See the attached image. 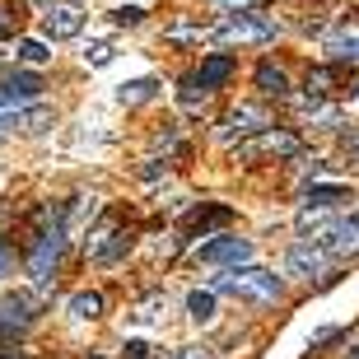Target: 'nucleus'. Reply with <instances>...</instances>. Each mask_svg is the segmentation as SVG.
I'll return each instance as SVG.
<instances>
[{
	"mask_svg": "<svg viewBox=\"0 0 359 359\" xmlns=\"http://www.w3.org/2000/svg\"><path fill=\"white\" fill-rule=\"evenodd\" d=\"M215 294H233V299H252V304H276L280 299V276L271 271H257V266H229L210 280Z\"/></svg>",
	"mask_w": 359,
	"mask_h": 359,
	"instance_id": "f257e3e1",
	"label": "nucleus"
},
{
	"mask_svg": "<svg viewBox=\"0 0 359 359\" xmlns=\"http://www.w3.org/2000/svg\"><path fill=\"white\" fill-rule=\"evenodd\" d=\"M280 33L276 19H266V14H257V10H238V14H229L224 24L215 28V38L219 42H271Z\"/></svg>",
	"mask_w": 359,
	"mask_h": 359,
	"instance_id": "f03ea898",
	"label": "nucleus"
},
{
	"mask_svg": "<svg viewBox=\"0 0 359 359\" xmlns=\"http://www.w3.org/2000/svg\"><path fill=\"white\" fill-rule=\"evenodd\" d=\"M313 243H318L327 257H359V210L341 215V219H332V224H318Z\"/></svg>",
	"mask_w": 359,
	"mask_h": 359,
	"instance_id": "7ed1b4c3",
	"label": "nucleus"
},
{
	"mask_svg": "<svg viewBox=\"0 0 359 359\" xmlns=\"http://www.w3.org/2000/svg\"><path fill=\"white\" fill-rule=\"evenodd\" d=\"M191 257L205 262V266H243V262H252V243L233 238V233H219L215 243H201Z\"/></svg>",
	"mask_w": 359,
	"mask_h": 359,
	"instance_id": "20e7f679",
	"label": "nucleus"
},
{
	"mask_svg": "<svg viewBox=\"0 0 359 359\" xmlns=\"http://www.w3.org/2000/svg\"><path fill=\"white\" fill-rule=\"evenodd\" d=\"M61 248H66V233H61V219H56L47 233H38V248H33V257H28V271H33V280L38 285H47L56 271V262H61Z\"/></svg>",
	"mask_w": 359,
	"mask_h": 359,
	"instance_id": "39448f33",
	"label": "nucleus"
},
{
	"mask_svg": "<svg viewBox=\"0 0 359 359\" xmlns=\"http://www.w3.org/2000/svg\"><path fill=\"white\" fill-rule=\"evenodd\" d=\"M257 154L294 159V154H299V135H290V131H257L248 145H238V159H257Z\"/></svg>",
	"mask_w": 359,
	"mask_h": 359,
	"instance_id": "423d86ee",
	"label": "nucleus"
},
{
	"mask_svg": "<svg viewBox=\"0 0 359 359\" xmlns=\"http://www.w3.org/2000/svg\"><path fill=\"white\" fill-rule=\"evenodd\" d=\"M285 271L294 280H318V276H327V252H322L318 243H294L290 252H285Z\"/></svg>",
	"mask_w": 359,
	"mask_h": 359,
	"instance_id": "0eeeda50",
	"label": "nucleus"
},
{
	"mask_svg": "<svg viewBox=\"0 0 359 359\" xmlns=\"http://www.w3.org/2000/svg\"><path fill=\"white\" fill-rule=\"evenodd\" d=\"M266 126H271V117L262 112V107L243 103V107H233V112H229L219 140H224V145H233V140H243V135H257V131H266Z\"/></svg>",
	"mask_w": 359,
	"mask_h": 359,
	"instance_id": "6e6552de",
	"label": "nucleus"
},
{
	"mask_svg": "<svg viewBox=\"0 0 359 359\" xmlns=\"http://www.w3.org/2000/svg\"><path fill=\"white\" fill-rule=\"evenodd\" d=\"M80 28H84L80 5H52V10H47V38H75Z\"/></svg>",
	"mask_w": 359,
	"mask_h": 359,
	"instance_id": "1a4fd4ad",
	"label": "nucleus"
},
{
	"mask_svg": "<svg viewBox=\"0 0 359 359\" xmlns=\"http://www.w3.org/2000/svg\"><path fill=\"white\" fill-rule=\"evenodd\" d=\"M229 75H233V56H229V52H215V56H210V61H205V66H201V70H196V75H191V80H196V84H201V89L210 93V89H215V84H224V80H229Z\"/></svg>",
	"mask_w": 359,
	"mask_h": 359,
	"instance_id": "9d476101",
	"label": "nucleus"
},
{
	"mask_svg": "<svg viewBox=\"0 0 359 359\" xmlns=\"http://www.w3.org/2000/svg\"><path fill=\"white\" fill-rule=\"evenodd\" d=\"M257 89L266 93V98H285V93H290V75H285L276 61H262V66H257Z\"/></svg>",
	"mask_w": 359,
	"mask_h": 359,
	"instance_id": "9b49d317",
	"label": "nucleus"
},
{
	"mask_svg": "<svg viewBox=\"0 0 359 359\" xmlns=\"http://www.w3.org/2000/svg\"><path fill=\"white\" fill-rule=\"evenodd\" d=\"M52 121H56V112H52L47 103H38V107H19V112H14V126H19V131H47Z\"/></svg>",
	"mask_w": 359,
	"mask_h": 359,
	"instance_id": "f8f14e48",
	"label": "nucleus"
},
{
	"mask_svg": "<svg viewBox=\"0 0 359 359\" xmlns=\"http://www.w3.org/2000/svg\"><path fill=\"white\" fill-rule=\"evenodd\" d=\"M103 313V294H93V290H80L75 299H70V318H80V322H93Z\"/></svg>",
	"mask_w": 359,
	"mask_h": 359,
	"instance_id": "ddd939ff",
	"label": "nucleus"
},
{
	"mask_svg": "<svg viewBox=\"0 0 359 359\" xmlns=\"http://www.w3.org/2000/svg\"><path fill=\"white\" fill-rule=\"evenodd\" d=\"M187 313H191V322H215V290H191Z\"/></svg>",
	"mask_w": 359,
	"mask_h": 359,
	"instance_id": "4468645a",
	"label": "nucleus"
},
{
	"mask_svg": "<svg viewBox=\"0 0 359 359\" xmlns=\"http://www.w3.org/2000/svg\"><path fill=\"white\" fill-rule=\"evenodd\" d=\"M0 322H5V327H28V322H33V304H28V299H5V304H0Z\"/></svg>",
	"mask_w": 359,
	"mask_h": 359,
	"instance_id": "2eb2a0df",
	"label": "nucleus"
},
{
	"mask_svg": "<svg viewBox=\"0 0 359 359\" xmlns=\"http://www.w3.org/2000/svg\"><path fill=\"white\" fill-rule=\"evenodd\" d=\"M336 201H346V187H341V182H332V187H313V191H308V205H313V210H332Z\"/></svg>",
	"mask_w": 359,
	"mask_h": 359,
	"instance_id": "dca6fc26",
	"label": "nucleus"
},
{
	"mask_svg": "<svg viewBox=\"0 0 359 359\" xmlns=\"http://www.w3.org/2000/svg\"><path fill=\"white\" fill-rule=\"evenodd\" d=\"M154 89H159L154 80H126L117 89V98H121V103H145V98H154Z\"/></svg>",
	"mask_w": 359,
	"mask_h": 359,
	"instance_id": "f3484780",
	"label": "nucleus"
},
{
	"mask_svg": "<svg viewBox=\"0 0 359 359\" xmlns=\"http://www.w3.org/2000/svg\"><path fill=\"white\" fill-rule=\"evenodd\" d=\"M14 56H19V61H28V66H42V61H52L47 42H38V38H24L19 47H14Z\"/></svg>",
	"mask_w": 359,
	"mask_h": 359,
	"instance_id": "a211bd4d",
	"label": "nucleus"
},
{
	"mask_svg": "<svg viewBox=\"0 0 359 359\" xmlns=\"http://www.w3.org/2000/svg\"><path fill=\"white\" fill-rule=\"evenodd\" d=\"M327 52H332V56H341V61H359V33L332 38V42H327Z\"/></svg>",
	"mask_w": 359,
	"mask_h": 359,
	"instance_id": "6ab92c4d",
	"label": "nucleus"
},
{
	"mask_svg": "<svg viewBox=\"0 0 359 359\" xmlns=\"http://www.w3.org/2000/svg\"><path fill=\"white\" fill-rule=\"evenodd\" d=\"M327 84H332V70H308V93H313V98H322Z\"/></svg>",
	"mask_w": 359,
	"mask_h": 359,
	"instance_id": "aec40b11",
	"label": "nucleus"
},
{
	"mask_svg": "<svg viewBox=\"0 0 359 359\" xmlns=\"http://www.w3.org/2000/svg\"><path fill=\"white\" fill-rule=\"evenodd\" d=\"M308 121H322V126H341V107H308Z\"/></svg>",
	"mask_w": 359,
	"mask_h": 359,
	"instance_id": "412c9836",
	"label": "nucleus"
},
{
	"mask_svg": "<svg viewBox=\"0 0 359 359\" xmlns=\"http://www.w3.org/2000/svg\"><path fill=\"white\" fill-rule=\"evenodd\" d=\"M112 19H117V24H140V19H145V10H140V5H117V10H112Z\"/></svg>",
	"mask_w": 359,
	"mask_h": 359,
	"instance_id": "4be33fe9",
	"label": "nucleus"
},
{
	"mask_svg": "<svg viewBox=\"0 0 359 359\" xmlns=\"http://www.w3.org/2000/svg\"><path fill=\"white\" fill-rule=\"evenodd\" d=\"M84 61H89V66H107V61H112V47H107V42H93L89 52H84Z\"/></svg>",
	"mask_w": 359,
	"mask_h": 359,
	"instance_id": "5701e85b",
	"label": "nucleus"
},
{
	"mask_svg": "<svg viewBox=\"0 0 359 359\" xmlns=\"http://www.w3.org/2000/svg\"><path fill=\"white\" fill-rule=\"evenodd\" d=\"M341 149L350 154V163H359V126H355V131H346V135H341Z\"/></svg>",
	"mask_w": 359,
	"mask_h": 359,
	"instance_id": "b1692460",
	"label": "nucleus"
},
{
	"mask_svg": "<svg viewBox=\"0 0 359 359\" xmlns=\"http://www.w3.org/2000/svg\"><path fill=\"white\" fill-rule=\"evenodd\" d=\"M126 359H149V341H140V336L126 341Z\"/></svg>",
	"mask_w": 359,
	"mask_h": 359,
	"instance_id": "393cba45",
	"label": "nucleus"
},
{
	"mask_svg": "<svg viewBox=\"0 0 359 359\" xmlns=\"http://www.w3.org/2000/svg\"><path fill=\"white\" fill-rule=\"evenodd\" d=\"M215 10H252V0H215Z\"/></svg>",
	"mask_w": 359,
	"mask_h": 359,
	"instance_id": "a878e982",
	"label": "nucleus"
},
{
	"mask_svg": "<svg viewBox=\"0 0 359 359\" xmlns=\"http://www.w3.org/2000/svg\"><path fill=\"white\" fill-rule=\"evenodd\" d=\"M10 266H14V252H10V248H0V276H5Z\"/></svg>",
	"mask_w": 359,
	"mask_h": 359,
	"instance_id": "bb28decb",
	"label": "nucleus"
},
{
	"mask_svg": "<svg viewBox=\"0 0 359 359\" xmlns=\"http://www.w3.org/2000/svg\"><path fill=\"white\" fill-rule=\"evenodd\" d=\"M173 359H210V355H205V350H177Z\"/></svg>",
	"mask_w": 359,
	"mask_h": 359,
	"instance_id": "cd10ccee",
	"label": "nucleus"
},
{
	"mask_svg": "<svg viewBox=\"0 0 359 359\" xmlns=\"http://www.w3.org/2000/svg\"><path fill=\"white\" fill-rule=\"evenodd\" d=\"M350 359H359V346H355V350H350Z\"/></svg>",
	"mask_w": 359,
	"mask_h": 359,
	"instance_id": "c85d7f7f",
	"label": "nucleus"
},
{
	"mask_svg": "<svg viewBox=\"0 0 359 359\" xmlns=\"http://www.w3.org/2000/svg\"><path fill=\"white\" fill-rule=\"evenodd\" d=\"M0 224H5V210H0Z\"/></svg>",
	"mask_w": 359,
	"mask_h": 359,
	"instance_id": "c756f323",
	"label": "nucleus"
}]
</instances>
